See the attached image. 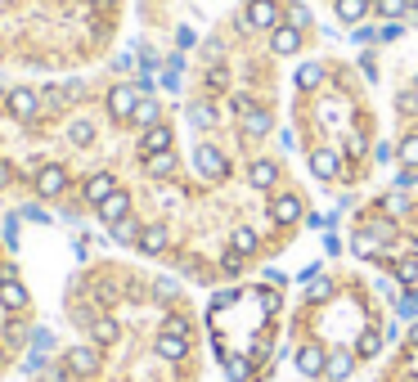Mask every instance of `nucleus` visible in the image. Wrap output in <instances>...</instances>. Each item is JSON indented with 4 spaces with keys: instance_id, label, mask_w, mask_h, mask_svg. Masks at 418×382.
<instances>
[{
    "instance_id": "nucleus-12",
    "label": "nucleus",
    "mask_w": 418,
    "mask_h": 382,
    "mask_svg": "<svg viewBox=\"0 0 418 382\" xmlns=\"http://www.w3.org/2000/svg\"><path fill=\"white\" fill-rule=\"evenodd\" d=\"M355 360H360L355 351H328V360H324V378H328V382H347V378L355 374Z\"/></svg>"
},
{
    "instance_id": "nucleus-42",
    "label": "nucleus",
    "mask_w": 418,
    "mask_h": 382,
    "mask_svg": "<svg viewBox=\"0 0 418 382\" xmlns=\"http://www.w3.org/2000/svg\"><path fill=\"white\" fill-rule=\"evenodd\" d=\"M229 108H234V113H239V117H248V113H252V108H256V104L248 100V95H229Z\"/></svg>"
},
{
    "instance_id": "nucleus-45",
    "label": "nucleus",
    "mask_w": 418,
    "mask_h": 382,
    "mask_svg": "<svg viewBox=\"0 0 418 382\" xmlns=\"http://www.w3.org/2000/svg\"><path fill=\"white\" fill-rule=\"evenodd\" d=\"M5 248H18V216L5 220Z\"/></svg>"
},
{
    "instance_id": "nucleus-3",
    "label": "nucleus",
    "mask_w": 418,
    "mask_h": 382,
    "mask_svg": "<svg viewBox=\"0 0 418 382\" xmlns=\"http://www.w3.org/2000/svg\"><path fill=\"white\" fill-rule=\"evenodd\" d=\"M135 104H140V90H135V81H117L113 90H108V117H117V121H131Z\"/></svg>"
},
{
    "instance_id": "nucleus-50",
    "label": "nucleus",
    "mask_w": 418,
    "mask_h": 382,
    "mask_svg": "<svg viewBox=\"0 0 418 382\" xmlns=\"http://www.w3.org/2000/svg\"><path fill=\"white\" fill-rule=\"evenodd\" d=\"M396 108H400V113H414V108H418V100H414V90H405V95H400V100H396Z\"/></svg>"
},
{
    "instance_id": "nucleus-24",
    "label": "nucleus",
    "mask_w": 418,
    "mask_h": 382,
    "mask_svg": "<svg viewBox=\"0 0 418 382\" xmlns=\"http://www.w3.org/2000/svg\"><path fill=\"white\" fill-rule=\"evenodd\" d=\"M338 9V23H347V28H355L364 14H369V0H333Z\"/></svg>"
},
{
    "instance_id": "nucleus-22",
    "label": "nucleus",
    "mask_w": 418,
    "mask_h": 382,
    "mask_svg": "<svg viewBox=\"0 0 418 382\" xmlns=\"http://www.w3.org/2000/svg\"><path fill=\"white\" fill-rule=\"evenodd\" d=\"M383 347H387V333H360V342H355V355H360V360H378V355H383Z\"/></svg>"
},
{
    "instance_id": "nucleus-36",
    "label": "nucleus",
    "mask_w": 418,
    "mask_h": 382,
    "mask_svg": "<svg viewBox=\"0 0 418 382\" xmlns=\"http://www.w3.org/2000/svg\"><path fill=\"white\" fill-rule=\"evenodd\" d=\"M378 14H383V18H391V23H396V18H405V14H410V0H378Z\"/></svg>"
},
{
    "instance_id": "nucleus-44",
    "label": "nucleus",
    "mask_w": 418,
    "mask_h": 382,
    "mask_svg": "<svg viewBox=\"0 0 418 382\" xmlns=\"http://www.w3.org/2000/svg\"><path fill=\"white\" fill-rule=\"evenodd\" d=\"M364 149H369V144H364V135H360V131H351V135H347V153H351V157H360Z\"/></svg>"
},
{
    "instance_id": "nucleus-25",
    "label": "nucleus",
    "mask_w": 418,
    "mask_h": 382,
    "mask_svg": "<svg viewBox=\"0 0 418 382\" xmlns=\"http://www.w3.org/2000/svg\"><path fill=\"white\" fill-rule=\"evenodd\" d=\"M157 117H162V108H157V100H144V95H140V104H135L131 121H135L140 131H149V126H157Z\"/></svg>"
},
{
    "instance_id": "nucleus-56",
    "label": "nucleus",
    "mask_w": 418,
    "mask_h": 382,
    "mask_svg": "<svg viewBox=\"0 0 418 382\" xmlns=\"http://www.w3.org/2000/svg\"><path fill=\"white\" fill-rule=\"evenodd\" d=\"M41 382H72V378H68V369H54V374H45Z\"/></svg>"
},
{
    "instance_id": "nucleus-40",
    "label": "nucleus",
    "mask_w": 418,
    "mask_h": 382,
    "mask_svg": "<svg viewBox=\"0 0 418 382\" xmlns=\"http://www.w3.org/2000/svg\"><path fill=\"white\" fill-rule=\"evenodd\" d=\"M391 157H396V144H387V140H378V144H374V162H378V167H387V162H391Z\"/></svg>"
},
{
    "instance_id": "nucleus-37",
    "label": "nucleus",
    "mask_w": 418,
    "mask_h": 382,
    "mask_svg": "<svg viewBox=\"0 0 418 382\" xmlns=\"http://www.w3.org/2000/svg\"><path fill=\"white\" fill-rule=\"evenodd\" d=\"M288 23H292V28H311V23H315V14H311V9H306V5H288Z\"/></svg>"
},
{
    "instance_id": "nucleus-41",
    "label": "nucleus",
    "mask_w": 418,
    "mask_h": 382,
    "mask_svg": "<svg viewBox=\"0 0 418 382\" xmlns=\"http://www.w3.org/2000/svg\"><path fill=\"white\" fill-rule=\"evenodd\" d=\"M207 85H212V90H225V85H229V72H225V68H212V72H207Z\"/></svg>"
},
{
    "instance_id": "nucleus-33",
    "label": "nucleus",
    "mask_w": 418,
    "mask_h": 382,
    "mask_svg": "<svg viewBox=\"0 0 418 382\" xmlns=\"http://www.w3.org/2000/svg\"><path fill=\"white\" fill-rule=\"evenodd\" d=\"M28 342H32V333L23 328L18 319H9V324H5V347H9V351H18V347H28Z\"/></svg>"
},
{
    "instance_id": "nucleus-55",
    "label": "nucleus",
    "mask_w": 418,
    "mask_h": 382,
    "mask_svg": "<svg viewBox=\"0 0 418 382\" xmlns=\"http://www.w3.org/2000/svg\"><path fill=\"white\" fill-rule=\"evenodd\" d=\"M32 342H36V347L45 351V347H50V333H45V328H32Z\"/></svg>"
},
{
    "instance_id": "nucleus-34",
    "label": "nucleus",
    "mask_w": 418,
    "mask_h": 382,
    "mask_svg": "<svg viewBox=\"0 0 418 382\" xmlns=\"http://www.w3.org/2000/svg\"><path fill=\"white\" fill-rule=\"evenodd\" d=\"M189 121H193V126H216V108L212 104H189Z\"/></svg>"
},
{
    "instance_id": "nucleus-11",
    "label": "nucleus",
    "mask_w": 418,
    "mask_h": 382,
    "mask_svg": "<svg viewBox=\"0 0 418 382\" xmlns=\"http://www.w3.org/2000/svg\"><path fill=\"white\" fill-rule=\"evenodd\" d=\"M167 243H171V229L162 225V220H153V225L140 229V252H144V256H162Z\"/></svg>"
},
{
    "instance_id": "nucleus-28",
    "label": "nucleus",
    "mask_w": 418,
    "mask_h": 382,
    "mask_svg": "<svg viewBox=\"0 0 418 382\" xmlns=\"http://www.w3.org/2000/svg\"><path fill=\"white\" fill-rule=\"evenodd\" d=\"M68 140L77 144V149H85V144H95V121H90V117H77V121L68 126Z\"/></svg>"
},
{
    "instance_id": "nucleus-20",
    "label": "nucleus",
    "mask_w": 418,
    "mask_h": 382,
    "mask_svg": "<svg viewBox=\"0 0 418 382\" xmlns=\"http://www.w3.org/2000/svg\"><path fill=\"white\" fill-rule=\"evenodd\" d=\"M157 355L171 360V364H180L184 355H189V338H171V333H162V338H157Z\"/></svg>"
},
{
    "instance_id": "nucleus-27",
    "label": "nucleus",
    "mask_w": 418,
    "mask_h": 382,
    "mask_svg": "<svg viewBox=\"0 0 418 382\" xmlns=\"http://www.w3.org/2000/svg\"><path fill=\"white\" fill-rule=\"evenodd\" d=\"M229 248H234L239 256H252L256 248H261V239H256V229H252V225H239L234 234H229Z\"/></svg>"
},
{
    "instance_id": "nucleus-32",
    "label": "nucleus",
    "mask_w": 418,
    "mask_h": 382,
    "mask_svg": "<svg viewBox=\"0 0 418 382\" xmlns=\"http://www.w3.org/2000/svg\"><path fill=\"white\" fill-rule=\"evenodd\" d=\"M396 157H400V167H414L418 171V135H405V140L396 144Z\"/></svg>"
},
{
    "instance_id": "nucleus-57",
    "label": "nucleus",
    "mask_w": 418,
    "mask_h": 382,
    "mask_svg": "<svg viewBox=\"0 0 418 382\" xmlns=\"http://www.w3.org/2000/svg\"><path fill=\"white\" fill-rule=\"evenodd\" d=\"M405 338H410V347L418 351V319H414V324H410V328H405Z\"/></svg>"
},
{
    "instance_id": "nucleus-18",
    "label": "nucleus",
    "mask_w": 418,
    "mask_h": 382,
    "mask_svg": "<svg viewBox=\"0 0 418 382\" xmlns=\"http://www.w3.org/2000/svg\"><path fill=\"white\" fill-rule=\"evenodd\" d=\"M108 193H117V180L108 176V171H100V176H90V180H85V203H90V207H100V203L108 198Z\"/></svg>"
},
{
    "instance_id": "nucleus-49",
    "label": "nucleus",
    "mask_w": 418,
    "mask_h": 382,
    "mask_svg": "<svg viewBox=\"0 0 418 382\" xmlns=\"http://www.w3.org/2000/svg\"><path fill=\"white\" fill-rule=\"evenodd\" d=\"M400 23H387V28H378V41H400Z\"/></svg>"
},
{
    "instance_id": "nucleus-46",
    "label": "nucleus",
    "mask_w": 418,
    "mask_h": 382,
    "mask_svg": "<svg viewBox=\"0 0 418 382\" xmlns=\"http://www.w3.org/2000/svg\"><path fill=\"white\" fill-rule=\"evenodd\" d=\"M360 72H364L369 81H378V59L374 54H360Z\"/></svg>"
},
{
    "instance_id": "nucleus-47",
    "label": "nucleus",
    "mask_w": 418,
    "mask_h": 382,
    "mask_svg": "<svg viewBox=\"0 0 418 382\" xmlns=\"http://www.w3.org/2000/svg\"><path fill=\"white\" fill-rule=\"evenodd\" d=\"M414 184H418V171H414V167H405L400 176H396V189H414Z\"/></svg>"
},
{
    "instance_id": "nucleus-5",
    "label": "nucleus",
    "mask_w": 418,
    "mask_h": 382,
    "mask_svg": "<svg viewBox=\"0 0 418 382\" xmlns=\"http://www.w3.org/2000/svg\"><path fill=\"white\" fill-rule=\"evenodd\" d=\"M5 104H9V117H18V121H32L41 113V95L28 90V85H14V90L5 95Z\"/></svg>"
},
{
    "instance_id": "nucleus-39",
    "label": "nucleus",
    "mask_w": 418,
    "mask_h": 382,
    "mask_svg": "<svg viewBox=\"0 0 418 382\" xmlns=\"http://www.w3.org/2000/svg\"><path fill=\"white\" fill-rule=\"evenodd\" d=\"M162 333H171V338H189V319L171 315V319H162Z\"/></svg>"
},
{
    "instance_id": "nucleus-10",
    "label": "nucleus",
    "mask_w": 418,
    "mask_h": 382,
    "mask_svg": "<svg viewBox=\"0 0 418 382\" xmlns=\"http://www.w3.org/2000/svg\"><path fill=\"white\" fill-rule=\"evenodd\" d=\"M100 220H104V225H121V220H131V193L126 189L108 193V198L100 203Z\"/></svg>"
},
{
    "instance_id": "nucleus-1",
    "label": "nucleus",
    "mask_w": 418,
    "mask_h": 382,
    "mask_svg": "<svg viewBox=\"0 0 418 382\" xmlns=\"http://www.w3.org/2000/svg\"><path fill=\"white\" fill-rule=\"evenodd\" d=\"M64 369H68V378H95L104 369L100 347H68L64 351Z\"/></svg>"
},
{
    "instance_id": "nucleus-48",
    "label": "nucleus",
    "mask_w": 418,
    "mask_h": 382,
    "mask_svg": "<svg viewBox=\"0 0 418 382\" xmlns=\"http://www.w3.org/2000/svg\"><path fill=\"white\" fill-rule=\"evenodd\" d=\"M18 216H28V220H41V225L50 220V216H45V207H36V203H23V212H18Z\"/></svg>"
},
{
    "instance_id": "nucleus-13",
    "label": "nucleus",
    "mask_w": 418,
    "mask_h": 382,
    "mask_svg": "<svg viewBox=\"0 0 418 382\" xmlns=\"http://www.w3.org/2000/svg\"><path fill=\"white\" fill-rule=\"evenodd\" d=\"M270 50H275V54H297V50H301V28L279 23V28L270 32Z\"/></svg>"
},
{
    "instance_id": "nucleus-9",
    "label": "nucleus",
    "mask_w": 418,
    "mask_h": 382,
    "mask_svg": "<svg viewBox=\"0 0 418 382\" xmlns=\"http://www.w3.org/2000/svg\"><path fill=\"white\" fill-rule=\"evenodd\" d=\"M324 360H328V351L319 342H301L297 347V369L306 378H324Z\"/></svg>"
},
{
    "instance_id": "nucleus-38",
    "label": "nucleus",
    "mask_w": 418,
    "mask_h": 382,
    "mask_svg": "<svg viewBox=\"0 0 418 382\" xmlns=\"http://www.w3.org/2000/svg\"><path fill=\"white\" fill-rule=\"evenodd\" d=\"M176 292H180V283H176V279H153V297H157V302H171Z\"/></svg>"
},
{
    "instance_id": "nucleus-7",
    "label": "nucleus",
    "mask_w": 418,
    "mask_h": 382,
    "mask_svg": "<svg viewBox=\"0 0 418 382\" xmlns=\"http://www.w3.org/2000/svg\"><path fill=\"white\" fill-rule=\"evenodd\" d=\"M301 216H306V207H301L297 193H275V198H270V220H275V225H297Z\"/></svg>"
},
{
    "instance_id": "nucleus-4",
    "label": "nucleus",
    "mask_w": 418,
    "mask_h": 382,
    "mask_svg": "<svg viewBox=\"0 0 418 382\" xmlns=\"http://www.w3.org/2000/svg\"><path fill=\"white\" fill-rule=\"evenodd\" d=\"M243 23L256 28V32H275V28H279V5H275V0H248Z\"/></svg>"
},
{
    "instance_id": "nucleus-35",
    "label": "nucleus",
    "mask_w": 418,
    "mask_h": 382,
    "mask_svg": "<svg viewBox=\"0 0 418 382\" xmlns=\"http://www.w3.org/2000/svg\"><path fill=\"white\" fill-rule=\"evenodd\" d=\"M108 234H113V243H121V248H131V243H140V229H135L131 220H121V225H108Z\"/></svg>"
},
{
    "instance_id": "nucleus-19",
    "label": "nucleus",
    "mask_w": 418,
    "mask_h": 382,
    "mask_svg": "<svg viewBox=\"0 0 418 382\" xmlns=\"http://www.w3.org/2000/svg\"><path fill=\"white\" fill-rule=\"evenodd\" d=\"M351 252L360 256V261H378V256H383V243H378L374 229H360V234L351 239Z\"/></svg>"
},
{
    "instance_id": "nucleus-31",
    "label": "nucleus",
    "mask_w": 418,
    "mask_h": 382,
    "mask_svg": "<svg viewBox=\"0 0 418 382\" xmlns=\"http://www.w3.org/2000/svg\"><path fill=\"white\" fill-rule=\"evenodd\" d=\"M319 81H324V64H301L297 68V85H301V90H315Z\"/></svg>"
},
{
    "instance_id": "nucleus-51",
    "label": "nucleus",
    "mask_w": 418,
    "mask_h": 382,
    "mask_svg": "<svg viewBox=\"0 0 418 382\" xmlns=\"http://www.w3.org/2000/svg\"><path fill=\"white\" fill-rule=\"evenodd\" d=\"M355 41L369 45V41H378V28H355Z\"/></svg>"
},
{
    "instance_id": "nucleus-21",
    "label": "nucleus",
    "mask_w": 418,
    "mask_h": 382,
    "mask_svg": "<svg viewBox=\"0 0 418 382\" xmlns=\"http://www.w3.org/2000/svg\"><path fill=\"white\" fill-rule=\"evenodd\" d=\"M144 171H149L153 180H171L176 176V153H149L144 157Z\"/></svg>"
},
{
    "instance_id": "nucleus-30",
    "label": "nucleus",
    "mask_w": 418,
    "mask_h": 382,
    "mask_svg": "<svg viewBox=\"0 0 418 382\" xmlns=\"http://www.w3.org/2000/svg\"><path fill=\"white\" fill-rule=\"evenodd\" d=\"M378 212H383V216H405V212H410V198H405V189L387 193V198L378 203Z\"/></svg>"
},
{
    "instance_id": "nucleus-29",
    "label": "nucleus",
    "mask_w": 418,
    "mask_h": 382,
    "mask_svg": "<svg viewBox=\"0 0 418 382\" xmlns=\"http://www.w3.org/2000/svg\"><path fill=\"white\" fill-rule=\"evenodd\" d=\"M333 288H338V283L328 275H315L311 283H306V297H311V302H328V297H333Z\"/></svg>"
},
{
    "instance_id": "nucleus-8",
    "label": "nucleus",
    "mask_w": 418,
    "mask_h": 382,
    "mask_svg": "<svg viewBox=\"0 0 418 382\" xmlns=\"http://www.w3.org/2000/svg\"><path fill=\"white\" fill-rule=\"evenodd\" d=\"M36 193H41V198H64L68 193V171L64 167H41L36 171Z\"/></svg>"
},
{
    "instance_id": "nucleus-17",
    "label": "nucleus",
    "mask_w": 418,
    "mask_h": 382,
    "mask_svg": "<svg viewBox=\"0 0 418 382\" xmlns=\"http://www.w3.org/2000/svg\"><path fill=\"white\" fill-rule=\"evenodd\" d=\"M311 171H315V180H338L342 162H338L333 149H315V153H311Z\"/></svg>"
},
{
    "instance_id": "nucleus-52",
    "label": "nucleus",
    "mask_w": 418,
    "mask_h": 382,
    "mask_svg": "<svg viewBox=\"0 0 418 382\" xmlns=\"http://www.w3.org/2000/svg\"><path fill=\"white\" fill-rule=\"evenodd\" d=\"M5 279H18V265L14 261H0V283H5Z\"/></svg>"
},
{
    "instance_id": "nucleus-53",
    "label": "nucleus",
    "mask_w": 418,
    "mask_h": 382,
    "mask_svg": "<svg viewBox=\"0 0 418 382\" xmlns=\"http://www.w3.org/2000/svg\"><path fill=\"white\" fill-rule=\"evenodd\" d=\"M324 252H328V256L342 252V239H338V234H328V239H324Z\"/></svg>"
},
{
    "instance_id": "nucleus-14",
    "label": "nucleus",
    "mask_w": 418,
    "mask_h": 382,
    "mask_svg": "<svg viewBox=\"0 0 418 382\" xmlns=\"http://www.w3.org/2000/svg\"><path fill=\"white\" fill-rule=\"evenodd\" d=\"M275 180H279V162H275V157H256V162L248 167V184H252V189H275Z\"/></svg>"
},
{
    "instance_id": "nucleus-16",
    "label": "nucleus",
    "mask_w": 418,
    "mask_h": 382,
    "mask_svg": "<svg viewBox=\"0 0 418 382\" xmlns=\"http://www.w3.org/2000/svg\"><path fill=\"white\" fill-rule=\"evenodd\" d=\"M140 153H144V157H149V153H171V126H162V121H157V126L144 131Z\"/></svg>"
},
{
    "instance_id": "nucleus-2",
    "label": "nucleus",
    "mask_w": 418,
    "mask_h": 382,
    "mask_svg": "<svg viewBox=\"0 0 418 382\" xmlns=\"http://www.w3.org/2000/svg\"><path fill=\"white\" fill-rule=\"evenodd\" d=\"M193 171H198L203 180L220 184V180L229 176V162H225V153H220V149H212V144H198V149H193Z\"/></svg>"
},
{
    "instance_id": "nucleus-54",
    "label": "nucleus",
    "mask_w": 418,
    "mask_h": 382,
    "mask_svg": "<svg viewBox=\"0 0 418 382\" xmlns=\"http://www.w3.org/2000/svg\"><path fill=\"white\" fill-rule=\"evenodd\" d=\"M9 180H14V167H9V162H5V157H0V189H5V184H9Z\"/></svg>"
},
{
    "instance_id": "nucleus-58",
    "label": "nucleus",
    "mask_w": 418,
    "mask_h": 382,
    "mask_svg": "<svg viewBox=\"0 0 418 382\" xmlns=\"http://www.w3.org/2000/svg\"><path fill=\"white\" fill-rule=\"evenodd\" d=\"M0 364H5V347H0Z\"/></svg>"
},
{
    "instance_id": "nucleus-15",
    "label": "nucleus",
    "mask_w": 418,
    "mask_h": 382,
    "mask_svg": "<svg viewBox=\"0 0 418 382\" xmlns=\"http://www.w3.org/2000/svg\"><path fill=\"white\" fill-rule=\"evenodd\" d=\"M90 338H95V347H113V342L121 338V324L113 315H95L90 319Z\"/></svg>"
},
{
    "instance_id": "nucleus-43",
    "label": "nucleus",
    "mask_w": 418,
    "mask_h": 382,
    "mask_svg": "<svg viewBox=\"0 0 418 382\" xmlns=\"http://www.w3.org/2000/svg\"><path fill=\"white\" fill-rule=\"evenodd\" d=\"M220 270H225L229 279H234V275H243V256H239L234 248H229V256H225V265H220Z\"/></svg>"
},
{
    "instance_id": "nucleus-26",
    "label": "nucleus",
    "mask_w": 418,
    "mask_h": 382,
    "mask_svg": "<svg viewBox=\"0 0 418 382\" xmlns=\"http://www.w3.org/2000/svg\"><path fill=\"white\" fill-rule=\"evenodd\" d=\"M243 131H248L252 140H261V135H270V131H275V117H270L265 108H252V113L243 117Z\"/></svg>"
},
{
    "instance_id": "nucleus-6",
    "label": "nucleus",
    "mask_w": 418,
    "mask_h": 382,
    "mask_svg": "<svg viewBox=\"0 0 418 382\" xmlns=\"http://www.w3.org/2000/svg\"><path fill=\"white\" fill-rule=\"evenodd\" d=\"M32 306V292H28V283L23 279H5L0 283V311L5 315H23Z\"/></svg>"
},
{
    "instance_id": "nucleus-23",
    "label": "nucleus",
    "mask_w": 418,
    "mask_h": 382,
    "mask_svg": "<svg viewBox=\"0 0 418 382\" xmlns=\"http://www.w3.org/2000/svg\"><path fill=\"white\" fill-rule=\"evenodd\" d=\"M391 279L405 283V288H414L418 283V256H391Z\"/></svg>"
}]
</instances>
